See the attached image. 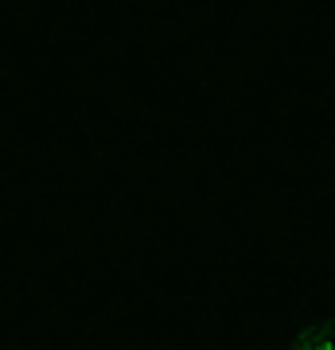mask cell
Returning a JSON list of instances; mask_svg holds the SVG:
<instances>
[{
	"label": "cell",
	"mask_w": 335,
	"mask_h": 350,
	"mask_svg": "<svg viewBox=\"0 0 335 350\" xmlns=\"http://www.w3.org/2000/svg\"><path fill=\"white\" fill-rule=\"evenodd\" d=\"M285 350H335V323H323L316 327V331H308V335H300L293 347Z\"/></svg>",
	"instance_id": "cell-1"
}]
</instances>
